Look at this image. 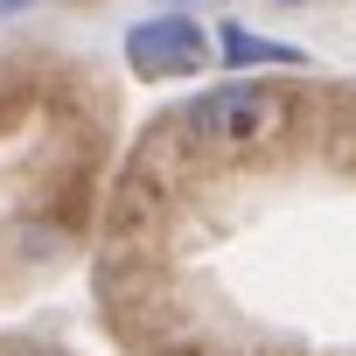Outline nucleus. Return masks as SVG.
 <instances>
[{
  "mask_svg": "<svg viewBox=\"0 0 356 356\" xmlns=\"http://www.w3.org/2000/svg\"><path fill=\"white\" fill-rule=\"evenodd\" d=\"M217 56L231 63V77L252 70V63H280V70H300V63H307L293 42H266V35H252L245 22H224V29H217Z\"/></svg>",
  "mask_w": 356,
  "mask_h": 356,
  "instance_id": "nucleus-3",
  "label": "nucleus"
},
{
  "mask_svg": "<svg viewBox=\"0 0 356 356\" xmlns=\"http://www.w3.org/2000/svg\"><path fill=\"white\" fill-rule=\"evenodd\" d=\"M42 0H0V22H15V15H35Z\"/></svg>",
  "mask_w": 356,
  "mask_h": 356,
  "instance_id": "nucleus-4",
  "label": "nucleus"
},
{
  "mask_svg": "<svg viewBox=\"0 0 356 356\" xmlns=\"http://www.w3.org/2000/svg\"><path fill=\"white\" fill-rule=\"evenodd\" d=\"M273 8H307V0H273Z\"/></svg>",
  "mask_w": 356,
  "mask_h": 356,
  "instance_id": "nucleus-6",
  "label": "nucleus"
},
{
  "mask_svg": "<svg viewBox=\"0 0 356 356\" xmlns=\"http://www.w3.org/2000/svg\"><path fill=\"white\" fill-rule=\"evenodd\" d=\"M286 91L280 84H245V77H231V84H210V91H196L189 105H182V140L189 147H210V154H252V147H266L280 126H286Z\"/></svg>",
  "mask_w": 356,
  "mask_h": 356,
  "instance_id": "nucleus-1",
  "label": "nucleus"
},
{
  "mask_svg": "<svg viewBox=\"0 0 356 356\" xmlns=\"http://www.w3.org/2000/svg\"><path fill=\"white\" fill-rule=\"evenodd\" d=\"M0 356H49V349H0Z\"/></svg>",
  "mask_w": 356,
  "mask_h": 356,
  "instance_id": "nucleus-5",
  "label": "nucleus"
},
{
  "mask_svg": "<svg viewBox=\"0 0 356 356\" xmlns=\"http://www.w3.org/2000/svg\"><path fill=\"white\" fill-rule=\"evenodd\" d=\"M119 56H126L133 77L168 84V77H203L210 56H217V42H210V29L196 15H147V22H133L119 35Z\"/></svg>",
  "mask_w": 356,
  "mask_h": 356,
  "instance_id": "nucleus-2",
  "label": "nucleus"
}]
</instances>
